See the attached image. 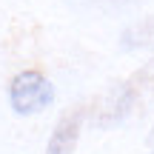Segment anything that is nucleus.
Returning <instances> with one entry per match:
<instances>
[{"label": "nucleus", "mask_w": 154, "mask_h": 154, "mask_svg": "<svg viewBox=\"0 0 154 154\" xmlns=\"http://www.w3.org/2000/svg\"><path fill=\"white\" fill-rule=\"evenodd\" d=\"M9 103L14 114H40L54 103V86L40 72H20L9 86Z\"/></svg>", "instance_id": "f257e3e1"}, {"label": "nucleus", "mask_w": 154, "mask_h": 154, "mask_svg": "<svg viewBox=\"0 0 154 154\" xmlns=\"http://www.w3.org/2000/svg\"><path fill=\"white\" fill-rule=\"evenodd\" d=\"M80 123H83L80 114L63 117V120L54 126V131H51L49 143H46V154H74L77 134H80Z\"/></svg>", "instance_id": "f03ea898"}, {"label": "nucleus", "mask_w": 154, "mask_h": 154, "mask_svg": "<svg viewBox=\"0 0 154 154\" xmlns=\"http://www.w3.org/2000/svg\"><path fill=\"white\" fill-rule=\"evenodd\" d=\"M123 49H154V23H140L131 26L123 34Z\"/></svg>", "instance_id": "7ed1b4c3"}, {"label": "nucleus", "mask_w": 154, "mask_h": 154, "mask_svg": "<svg viewBox=\"0 0 154 154\" xmlns=\"http://www.w3.org/2000/svg\"><path fill=\"white\" fill-rule=\"evenodd\" d=\"M149 146H151V151H154V128H151V137H149Z\"/></svg>", "instance_id": "20e7f679"}]
</instances>
